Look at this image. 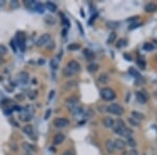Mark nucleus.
I'll return each mask as SVG.
<instances>
[{
    "label": "nucleus",
    "instance_id": "nucleus-3",
    "mask_svg": "<svg viewBox=\"0 0 157 155\" xmlns=\"http://www.w3.org/2000/svg\"><path fill=\"white\" fill-rule=\"evenodd\" d=\"M113 130L115 131V133H117L118 135H123L125 129H126V125L121 119H117L116 122H114V126H113Z\"/></svg>",
    "mask_w": 157,
    "mask_h": 155
},
{
    "label": "nucleus",
    "instance_id": "nucleus-32",
    "mask_svg": "<svg viewBox=\"0 0 157 155\" xmlns=\"http://www.w3.org/2000/svg\"><path fill=\"white\" fill-rule=\"evenodd\" d=\"M73 73H74V72H73L72 70H70L68 67H65V68L63 69V74L65 76H71Z\"/></svg>",
    "mask_w": 157,
    "mask_h": 155
},
{
    "label": "nucleus",
    "instance_id": "nucleus-33",
    "mask_svg": "<svg viewBox=\"0 0 157 155\" xmlns=\"http://www.w3.org/2000/svg\"><path fill=\"white\" fill-rule=\"evenodd\" d=\"M76 81H70V82H68V83L65 84V88L66 89H71V88H73V87H76Z\"/></svg>",
    "mask_w": 157,
    "mask_h": 155
},
{
    "label": "nucleus",
    "instance_id": "nucleus-14",
    "mask_svg": "<svg viewBox=\"0 0 157 155\" xmlns=\"http://www.w3.org/2000/svg\"><path fill=\"white\" fill-rule=\"evenodd\" d=\"M106 148H107V151H108L109 153H113L115 150L114 143H113L111 140H106Z\"/></svg>",
    "mask_w": 157,
    "mask_h": 155
},
{
    "label": "nucleus",
    "instance_id": "nucleus-24",
    "mask_svg": "<svg viewBox=\"0 0 157 155\" xmlns=\"http://www.w3.org/2000/svg\"><path fill=\"white\" fill-rule=\"evenodd\" d=\"M34 9H35V11H37V12L39 13H43L44 11H45V6L43 5V4H41V3H36L35 4V6H34Z\"/></svg>",
    "mask_w": 157,
    "mask_h": 155
},
{
    "label": "nucleus",
    "instance_id": "nucleus-9",
    "mask_svg": "<svg viewBox=\"0 0 157 155\" xmlns=\"http://www.w3.org/2000/svg\"><path fill=\"white\" fill-rule=\"evenodd\" d=\"M64 140H65V135H64L63 133H57L56 135L54 136V140H52V142H54V145H60V144H62L64 142Z\"/></svg>",
    "mask_w": 157,
    "mask_h": 155
},
{
    "label": "nucleus",
    "instance_id": "nucleus-38",
    "mask_svg": "<svg viewBox=\"0 0 157 155\" xmlns=\"http://www.w3.org/2000/svg\"><path fill=\"white\" fill-rule=\"evenodd\" d=\"M45 22L48 23V24H54V23H56V19H54L52 17H50V16H46Z\"/></svg>",
    "mask_w": 157,
    "mask_h": 155
},
{
    "label": "nucleus",
    "instance_id": "nucleus-13",
    "mask_svg": "<svg viewBox=\"0 0 157 155\" xmlns=\"http://www.w3.org/2000/svg\"><path fill=\"white\" fill-rule=\"evenodd\" d=\"M78 97H70L66 100L67 105H69L70 107H73V108L78 105Z\"/></svg>",
    "mask_w": 157,
    "mask_h": 155
},
{
    "label": "nucleus",
    "instance_id": "nucleus-23",
    "mask_svg": "<svg viewBox=\"0 0 157 155\" xmlns=\"http://www.w3.org/2000/svg\"><path fill=\"white\" fill-rule=\"evenodd\" d=\"M84 55L86 56V58H87L89 61H91V60L94 58V54L91 52V50H89V49H84Z\"/></svg>",
    "mask_w": 157,
    "mask_h": 155
},
{
    "label": "nucleus",
    "instance_id": "nucleus-17",
    "mask_svg": "<svg viewBox=\"0 0 157 155\" xmlns=\"http://www.w3.org/2000/svg\"><path fill=\"white\" fill-rule=\"evenodd\" d=\"M20 119L23 121V122H28V121L32 119V115L27 111H24V112H21V114H20Z\"/></svg>",
    "mask_w": 157,
    "mask_h": 155
},
{
    "label": "nucleus",
    "instance_id": "nucleus-11",
    "mask_svg": "<svg viewBox=\"0 0 157 155\" xmlns=\"http://www.w3.org/2000/svg\"><path fill=\"white\" fill-rule=\"evenodd\" d=\"M103 125L106 128H112L114 126V119L110 117V116H107L103 119Z\"/></svg>",
    "mask_w": 157,
    "mask_h": 155
},
{
    "label": "nucleus",
    "instance_id": "nucleus-29",
    "mask_svg": "<svg viewBox=\"0 0 157 155\" xmlns=\"http://www.w3.org/2000/svg\"><path fill=\"white\" fill-rule=\"evenodd\" d=\"M107 26H108L109 28H116L119 26V23H118L117 21H109L108 23H107Z\"/></svg>",
    "mask_w": 157,
    "mask_h": 155
},
{
    "label": "nucleus",
    "instance_id": "nucleus-42",
    "mask_svg": "<svg viewBox=\"0 0 157 155\" xmlns=\"http://www.w3.org/2000/svg\"><path fill=\"white\" fill-rule=\"evenodd\" d=\"M91 115H92V111H91L90 109H89V110H87V113H86V114H85V119H87L88 117H90Z\"/></svg>",
    "mask_w": 157,
    "mask_h": 155
},
{
    "label": "nucleus",
    "instance_id": "nucleus-47",
    "mask_svg": "<svg viewBox=\"0 0 157 155\" xmlns=\"http://www.w3.org/2000/svg\"><path fill=\"white\" fill-rule=\"evenodd\" d=\"M11 45H12L14 52H17V49H16V46H15V43H14V41H12V42H11Z\"/></svg>",
    "mask_w": 157,
    "mask_h": 155
},
{
    "label": "nucleus",
    "instance_id": "nucleus-54",
    "mask_svg": "<svg viewBox=\"0 0 157 155\" xmlns=\"http://www.w3.org/2000/svg\"><path fill=\"white\" fill-rule=\"evenodd\" d=\"M16 99H20V100H23V95H16Z\"/></svg>",
    "mask_w": 157,
    "mask_h": 155
},
{
    "label": "nucleus",
    "instance_id": "nucleus-41",
    "mask_svg": "<svg viewBox=\"0 0 157 155\" xmlns=\"http://www.w3.org/2000/svg\"><path fill=\"white\" fill-rule=\"evenodd\" d=\"M50 66H52V68L54 70H57L58 69V62H57V60L52 59V61H50Z\"/></svg>",
    "mask_w": 157,
    "mask_h": 155
},
{
    "label": "nucleus",
    "instance_id": "nucleus-37",
    "mask_svg": "<svg viewBox=\"0 0 157 155\" xmlns=\"http://www.w3.org/2000/svg\"><path fill=\"white\" fill-rule=\"evenodd\" d=\"M115 38H116V34L115 33H111L110 35H109V38H108V40H107V43H112L113 41L115 40Z\"/></svg>",
    "mask_w": 157,
    "mask_h": 155
},
{
    "label": "nucleus",
    "instance_id": "nucleus-5",
    "mask_svg": "<svg viewBox=\"0 0 157 155\" xmlns=\"http://www.w3.org/2000/svg\"><path fill=\"white\" fill-rule=\"evenodd\" d=\"M16 40H17V45L19 46V48L22 52L25 50V36L22 33H18L16 36Z\"/></svg>",
    "mask_w": 157,
    "mask_h": 155
},
{
    "label": "nucleus",
    "instance_id": "nucleus-43",
    "mask_svg": "<svg viewBox=\"0 0 157 155\" xmlns=\"http://www.w3.org/2000/svg\"><path fill=\"white\" fill-rule=\"evenodd\" d=\"M49 43V45H47V48L49 49V50H52V49H54V42L52 41V42H48Z\"/></svg>",
    "mask_w": 157,
    "mask_h": 155
},
{
    "label": "nucleus",
    "instance_id": "nucleus-56",
    "mask_svg": "<svg viewBox=\"0 0 157 155\" xmlns=\"http://www.w3.org/2000/svg\"><path fill=\"white\" fill-rule=\"evenodd\" d=\"M49 150H50V151H52V152H56V149H54V148H50V149H49Z\"/></svg>",
    "mask_w": 157,
    "mask_h": 155
},
{
    "label": "nucleus",
    "instance_id": "nucleus-45",
    "mask_svg": "<svg viewBox=\"0 0 157 155\" xmlns=\"http://www.w3.org/2000/svg\"><path fill=\"white\" fill-rule=\"evenodd\" d=\"M142 25V23H138V24H136V23H134V24H131V26L129 28L130 30H133V28H138V26H140Z\"/></svg>",
    "mask_w": 157,
    "mask_h": 155
},
{
    "label": "nucleus",
    "instance_id": "nucleus-12",
    "mask_svg": "<svg viewBox=\"0 0 157 155\" xmlns=\"http://www.w3.org/2000/svg\"><path fill=\"white\" fill-rule=\"evenodd\" d=\"M18 80L19 82H21L22 84H25L28 81V73L25 72V71H21V72L18 74Z\"/></svg>",
    "mask_w": 157,
    "mask_h": 155
},
{
    "label": "nucleus",
    "instance_id": "nucleus-22",
    "mask_svg": "<svg viewBox=\"0 0 157 155\" xmlns=\"http://www.w3.org/2000/svg\"><path fill=\"white\" fill-rule=\"evenodd\" d=\"M22 147H23V149H24L27 153H32V152H34V150H35V148H34L33 146H30V144H27V143L22 144Z\"/></svg>",
    "mask_w": 157,
    "mask_h": 155
},
{
    "label": "nucleus",
    "instance_id": "nucleus-6",
    "mask_svg": "<svg viewBox=\"0 0 157 155\" xmlns=\"http://www.w3.org/2000/svg\"><path fill=\"white\" fill-rule=\"evenodd\" d=\"M69 125V121L64 117H58L54 121V126L57 128H65Z\"/></svg>",
    "mask_w": 157,
    "mask_h": 155
},
{
    "label": "nucleus",
    "instance_id": "nucleus-48",
    "mask_svg": "<svg viewBox=\"0 0 157 155\" xmlns=\"http://www.w3.org/2000/svg\"><path fill=\"white\" fill-rule=\"evenodd\" d=\"M124 58L127 59L128 61H131V60H132V59H131V56L130 55H127V54H125V55H124Z\"/></svg>",
    "mask_w": 157,
    "mask_h": 155
},
{
    "label": "nucleus",
    "instance_id": "nucleus-25",
    "mask_svg": "<svg viewBox=\"0 0 157 155\" xmlns=\"http://www.w3.org/2000/svg\"><path fill=\"white\" fill-rule=\"evenodd\" d=\"M129 73H130L131 76H134V78H136V79L140 78V74H139V72L135 69V68H133V67H130V69H129Z\"/></svg>",
    "mask_w": 157,
    "mask_h": 155
},
{
    "label": "nucleus",
    "instance_id": "nucleus-19",
    "mask_svg": "<svg viewBox=\"0 0 157 155\" xmlns=\"http://www.w3.org/2000/svg\"><path fill=\"white\" fill-rule=\"evenodd\" d=\"M46 9H48L49 12L54 13L56 11H57V5H56L54 2H50V1H48V2L46 3Z\"/></svg>",
    "mask_w": 157,
    "mask_h": 155
},
{
    "label": "nucleus",
    "instance_id": "nucleus-7",
    "mask_svg": "<svg viewBox=\"0 0 157 155\" xmlns=\"http://www.w3.org/2000/svg\"><path fill=\"white\" fill-rule=\"evenodd\" d=\"M49 41H50V35H49V34H44V35H42V36L38 39V41H37V46L46 45Z\"/></svg>",
    "mask_w": 157,
    "mask_h": 155
},
{
    "label": "nucleus",
    "instance_id": "nucleus-35",
    "mask_svg": "<svg viewBox=\"0 0 157 155\" xmlns=\"http://www.w3.org/2000/svg\"><path fill=\"white\" fill-rule=\"evenodd\" d=\"M60 16L62 17V22H63V24L66 26V28H69L70 26V23H69V21L67 20V18L65 17V16L63 15V14H60Z\"/></svg>",
    "mask_w": 157,
    "mask_h": 155
},
{
    "label": "nucleus",
    "instance_id": "nucleus-21",
    "mask_svg": "<svg viewBox=\"0 0 157 155\" xmlns=\"http://www.w3.org/2000/svg\"><path fill=\"white\" fill-rule=\"evenodd\" d=\"M132 117L133 119H137V121H139V119H145V115H144L142 113H140V112H137V111H132Z\"/></svg>",
    "mask_w": 157,
    "mask_h": 155
},
{
    "label": "nucleus",
    "instance_id": "nucleus-39",
    "mask_svg": "<svg viewBox=\"0 0 157 155\" xmlns=\"http://www.w3.org/2000/svg\"><path fill=\"white\" fill-rule=\"evenodd\" d=\"M24 4L27 7H34L36 3H35V1H33V0H26V1H24Z\"/></svg>",
    "mask_w": 157,
    "mask_h": 155
},
{
    "label": "nucleus",
    "instance_id": "nucleus-51",
    "mask_svg": "<svg viewBox=\"0 0 157 155\" xmlns=\"http://www.w3.org/2000/svg\"><path fill=\"white\" fill-rule=\"evenodd\" d=\"M54 91L52 90V91L49 92V97H48L49 100H52V97H54Z\"/></svg>",
    "mask_w": 157,
    "mask_h": 155
},
{
    "label": "nucleus",
    "instance_id": "nucleus-40",
    "mask_svg": "<svg viewBox=\"0 0 157 155\" xmlns=\"http://www.w3.org/2000/svg\"><path fill=\"white\" fill-rule=\"evenodd\" d=\"M7 52V49L3 44H0V56H4Z\"/></svg>",
    "mask_w": 157,
    "mask_h": 155
},
{
    "label": "nucleus",
    "instance_id": "nucleus-53",
    "mask_svg": "<svg viewBox=\"0 0 157 155\" xmlns=\"http://www.w3.org/2000/svg\"><path fill=\"white\" fill-rule=\"evenodd\" d=\"M45 63V60H43V59H40V61H39V64L40 65H42V64Z\"/></svg>",
    "mask_w": 157,
    "mask_h": 155
},
{
    "label": "nucleus",
    "instance_id": "nucleus-31",
    "mask_svg": "<svg viewBox=\"0 0 157 155\" xmlns=\"http://www.w3.org/2000/svg\"><path fill=\"white\" fill-rule=\"evenodd\" d=\"M126 45H127V41L125 39H119L117 44H116V47H117V48H121V47H125Z\"/></svg>",
    "mask_w": 157,
    "mask_h": 155
},
{
    "label": "nucleus",
    "instance_id": "nucleus-1",
    "mask_svg": "<svg viewBox=\"0 0 157 155\" xmlns=\"http://www.w3.org/2000/svg\"><path fill=\"white\" fill-rule=\"evenodd\" d=\"M101 97L105 101H112L115 99V92L111 88H103L101 90Z\"/></svg>",
    "mask_w": 157,
    "mask_h": 155
},
{
    "label": "nucleus",
    "instance_id": "nucleus-16",
    "mask_svg": "<svg viewBox=\"0 0 157 155\" xmlns=\"http://www.w3.org/2000/svg\"><path fill=\"white\" fill-rule=\"evenodd\" d=\"M99 68H100V66L97 63H91L87 66V70L89 72H95V71L99 70Z\"/></svg>",
    "mask_w": 157,
    "mask_h": 155
},
{
    "label": "nucleus",
    "instance_id": "nucleus-2",
    "mask_svg": "<svg viewBox=\"0 0 157 155\" xmlns=\"http://www.w3.org/2000/svg\"><path fill=\"white\" fill-rule=\"evenodd\" d=\"M107 109L109 112L115 114V115H121L124 113V108L118 104H111V105H109Z\"/></svg>",
    "mask_w": 157,
    "mask_h": 155
},
{
    "label": "nucleus",
    "instance_id": "nucleus-30",
    "mask_svg": "<svg viewBox=\"0 0 157 155\" xmlns=\"http://www.w3.org/2000/svg\"><path fill=\"white\" fill-rule=\"evenodd\" d=\"M99 81H100L101 83H103V84H106V83L109 81V76H107V74H101L100 78H99Z\"/></svg>",
    "mask_w": 157,
    "mask_h": 155
},
{
    "label": "nucleus",
    "instance_id": "nucleus-18",
    "mask_svg": "<svg viewBox=\"0 0 157 155\" xmlns=\"http://www.w3.org/2000/svg\"><path fill=\"white\" fill-rule=\"evenodd\" d=\"M23 132L27 135H33L34 134V129H33V126L32 125H26L23 127Z\"/></svg>",
    "mask_w": 157,
    "mask_h": 155
},
{
    "label": "nucleus",
    "instance_id": "nucleus-36",
    "mask_svg": "<svg viewBox=\"0 0 157 155\" xmlns=\"http://www.w3.org/2000/svg\"><path fill=\"white\" fill-rule=\"evenodd\" d=\"M126 144H128V146L132 147V148L136 147V142L134 140H133L132 137H129V138H128V140H127V143H126Z\"/></svg>",
    "mask_w": 157,
    "mask_h": 155
},
{
    "label": "nucleus",
    "instance_id": "nucleus-26",
    "mask_svg": "<svg viewBox=\"0 0 157 155\" xmlns=\"http://www.w3.org/2000/svg\"><path fill=\"white\" fill-rule=\"evenodd\" d=\"M128 122L130 123V125L134 126V127H139V126H140L139 121H137V119H133V117H129V119H128Z\"/></svg>",
    "mask_w": 157,
    "mask_h": 155
},
{
    "label": "nucleus",
    "instance_id": "nucleus-4",
    "mask_svg": "<svg viewBox=\"0 0 157 155\" xmlns=\"http://www.w3.org/2000/svg\"><path fill=\"white\" fill-rule=\"evenodd\" d=\"M135 97H136V100L137 102L140 104H145L148 102L149 100V94L147 93V91H137L135 93Z\"/></svg>",
    "mask_w": 157,
    "mask_h": 155
},
{
    "label": "nucleus",
    "instance_id": "nucleus-10",
    "mask_svg": "<svg viewBox=\"0 0 157 155\" xmlns=\"http://www.w3.org/2000/svg\"><path fill=\"white\" fill-rule=\"evenodd\" d=\"M113 143H114L115 149H118V150H124L125 148H126V146H127V144L125 143L123 140H119V138L115 140Z\"/></svg>",
    "mask_w": 157,
    "mask_h": 155
},
{
    "label": "nucleus",
    "instance_id": "nucleus-28",
    "mask_svg": "<svg viewBox=\"0 0 157 155\" xmlns=\"http://www.w3.org/2000/svg\"><path fill=\"white\" fill-rule=\"evenodd\" d=\"M137 65H138V67L140 68V69H145L146 68V61L144 60V59H137Z\"/></svg>",
    "mask_w": 157,
    "mask_h": 155
},
{
    "label": "nucleus",
    "instance_id": "nucleus-46",
    "mask_svg": "<svg viewBox=\"0 0 157 155\" xmlns=\"http://www.w3.org/2000/svg\"><path fill=\"white\" fill-rule=\"evenodd\" d=\"M35 97H37V92L36 91L30 92V99H35Z\"/></svg>",
    "mask_w": 157,
    "mask_h": 155
},
{
    "label": "nucleus",
    "instance_id": "nucleus-55",
    "mask_svg": "<svg viewBox=\"0 0 157 155\" xmlns=\"http://www.w3.org/2000/svg\"><path fill=\"white\" fill-rule=\"evenodd\" d=\"M66 33H67V31H66V30H64V31H63V36L64 37L66 36Z\"/></svg>",
    "mask_w": 157,
    "mask_h": 155
},
{
    "label": "nucleus",
    "instance_id": "nucleus-57",
    "mask_svg": "<svg viewBox=\"0 0 157 155\" xmlns=\"http://www.w3.org/2000/svg\"><path fill=\"white\" fill-rule=\"evenodd\" d=\"M13 5H14V6H16V5H17V2H15V0H14V1H13Z\"/></svg>",
    "mask_w": 157,
    "mask_h": 155
},
{
    "label": "nucleus",
    "instance_id": "nucleus-58",
    "mask_svg": "<svg viewBox=\"0 0 157 155\" xmlns=\"http://www.w3.org/2000/svg\"><path fill=\"white\" fill-rule=\"evenodd\" d=\"M156 60H157V55H156Z\"/></svg>",
    "mask_w": 157,
    "mask_h": 155
},
{
    "label": "nucleus",
    "instance_id": "nucleus-44",
    "mask_svg": "<svg viewBox=\"0 0 157 155\" xmlns=\"http://www.w3.org/2000/svg\"><path fill=\"white\" fill-rule=\"evenodd\" d=\"M50 113H52V110L48 109V110H47V111H46L45 115H44V119H48L49 115H50Z\"/></svg>",
    "mask_w": 157,
    "mask_h": 155
},
{
    "label": "nucleus",
    "instance_id": "nucleus-15",
    "mask_svg": "<svg viewBox=\"0 0 157 155\" xmlns=\"http://www.w3.org/2000/svg\"><path fill=\"white\" fill-rule=\"evenodd\" d=\"M156 9H157L156 4L153 3V2L148 3V4H146V6H145V9H146V12L147 13H153V12L156 11Z\"/></svg>",
    "mask_w": 157,
    "mask_h": 155
},
{
    "label": "nucleus",
    "instance_id": "nucleus-49",
    "mask_svg": "<svg viewBox=\"0 0 157 155\" xmlns=\"http://www.w3.org/2000/svg\"><path fill=\"white\" fill-rule=\"evenodd\" d=\"M138 16H136V17H132V18L131 19H129V20H128V21L129 22H131V21H136V20H138Z\"/></svg>",
    "mask_w": 157,
    "mask_h": 155
},
{
    "label": "nucleus",
    "instance_id": "nucleus-20",
    "mask_svg": "<svg viewBox=\"0 0 157 155\" xmlns=\"http://www.w3.org/2000/svg\"><path fill=\"white\" fill-rule=\"evenodd\" d=\"M80 48H81V45L78 44V43H71V44L67 46V49L70 50V52H74V50H78Z\"/></svg>",
    "mask_w": 157,
    "mask_h": 155
},
{
    "label": "nucleus",
    "instance_id": "nucleus-8",
    "mask_svg": "<svg viewBox=\"0 0 157 155\" xmlns=\"http://www.w3.org/2000/svg\"><path fill=\"white\" fill-rule=\"evenodd\" d=\"M67 67H68L70 70H72L74 73L78 72V71H80V69H81V65H80V64H78L76 61L68 62V64H67Z\"/></svg>",
    "mask_w": 157,
    "mask_h": 155
},
{
    "label": "nucleus",
    "instance_id": "nucleus-34",
    "mask_svg": "<svg viewBox=\"0 0 157 155\" xmlns=\"http://www.w3.org/2000/svg\"><path fill=\"white\" fill-rule=\"evenodd\" d=\"M71 111H72L73 115H78V114H81V113L83 112V110H82L81 107H74Z\"/></svg>",
    "mask_w": 157,
    "mask_h": 155
},
{
    "label": "nucleus",
    "instance_id": "nucleus-50",
    "mask_svg": "<svg viewBox=\"0 0 157 155\" xmlns=\"http://www.w3.org/2000/svg\"><path fill=\"white\" fill-rule=\"evenodd\" d=\"M129 155H138V153L134 150H131V151H129Z\"/></svg>",
    "mask_w": 157,
    "mask_h": 155
},
{
    "label": "nucleus",
    "instance_id": "nucleus-52",
    "mask_svg": "<svg viewBox=\"0 0 157 155\" xmlns=\"http://www.w3.org/2000/svg\"><path fill=\"white\" fill-rule=\"evenodd\" d=\"M63 155H73V153L71 151H65Z\"/></svg>",
    "mask_w": 157,
    "mask_h": 155
},
{
    "label": "nucleus",
    "instance_id": "nucleus-27",
    "mask_svg": "<svg viewBox=\"0 0 157 155\" xmlns=\"http://www.w3.org/2000/svg\"><path fill=\"white\" fill-rule=\"evenodd\" d=\"M142 48L145 49L146 52H151V50H153V48H154V45L153 44H151V43H145L144 44V46H142Z\"/></svg>",
    "mask_w": 157,
    "mask_h": 155
}]
</instances>
